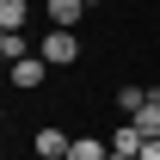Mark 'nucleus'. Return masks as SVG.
<instances>
[{
  "instance_id": "obj_1",
  "label": "nucleus",
  "mask_w": 160,
  "mask_h": 160,
  "mask_svg": "<svg viewBox=\"0 0 160 160\" xmlns=\"http://www.w3.org/2000/svg\"><path fill=\"white\" fill-rule=\"evenodd\" d=\"M37 56L49 62V68H68V62H80V37H74V31H49Z\"/></svg>"
},
{
  "instance_id": "obj_2",
  "label": "nucleus",
  "mask_w": 160,
  "mask_h": 160,
  "mask_svg": "<svg viewBox=\"0 0 160 160\" xmlns=\"http://www.w3.org/2000/svg\"><path fill=\"white\" fill-rule=\"evenodd\" d=\"M129 123H136L142 136H160V92H142V105L129 111Z\"/></svg>"
},
{
  "instance_id": "obj_3",
  "label": "nucleus",
  "mask_w": 160,
  "mask_h": 160,
  "mask_svg": "<svg viewBox=\"0 0 160 160\" xmlns=\"http://www.w3.org/2000/svg\"><path fill=\"white\" fill-rule=\"evenodd\" d=\"M74 136H62V129H37V160H68Z\"/></svg>"
},
{
  "instance_id": "obj_4",
  "label": "nucleus",
  "mask_w": 160,
  "mask_h": 160,
  "mask_svg": "<svg viewBox=\"0 0 160 160\" xmlns=\"http://www.w3.org/2000/svg\"><path fill=\"white\" fill-rule=\"evenodd\" d=\"M80 12H86V0H49V19H56V31H74Z\"/></svg>"
},
{
  "instance_id": "obj_5",
  "label": "nucleus",
  "mask_w": 160,
  "mask_h": 160,
  "mask_svg": "<svg viewBox=\"0 0 160 160\" xmlns=\"http://www.w3.org/2000/svg\"><path fill=\"white\" fill-rule=\"evenodd\" d=\"M142 142H148V136H142L136 123H123V129H111V154H129V160H136V154H142Z\"/></svg>"
},
{
  "instance_id": "obj_6",
  "label": "nucleus",
  "mask_w": 160,
  "mask_h": 160,
  "mask_svg": "<svg viewBox=\"0 0 160 160\" xmlns=\"http://www.w3.org/2000/svg\"><path fill=\"white\" fill-rule=\"evenodd\" d=\"M43 68H49L43 56H25V62H12V86H43Z\"/></svg>"
},
{
  "instance_id": "obj_7",
  "label": "nucleus",
  "mask_w": 160,
  "mask_h": 160,
  "mask_svg": "<svg viewBox=\"0 0 160 160\" xmlns=\"http://www.w3.org/2000/svg\"><path fill=\"white\" fill-rule=\"evenodd\" d=\"M68 160H111V148H105L99 136H74V148H68Z\"/></svg>"
},
{
  "instance_id": "obj_8",
  "label": "nucleus",
  "mask_w": 160,
  "mask_h": 160,
  "mask_svg": "<svg viewBox=\"0 0 160 160\" xmlns=\"http://www.w3.org/2000/svg\"><path fill=\"white\" fill-rule=\"evenodd\" d=\"M25 19H31L25 0H0V31H25Z\"/></svg>"
},
{
  "instance_id": "obj_9",
  "label": "nucleus",
  "mask_w": 160,
  "mask_h": 160,
  "mask_svg": "<svg viewBox=\"0 0 160 160\" xmlns=\"http://www.w3.org/2000/svg\"><path fill=\"white\" fill-rule=\"evenodd\" d=\"M0 56L6 62H25L31 49H25V31H0Z\"/></svg>"
},
{
  "instance_id": "obj_10",
  "label": "nucleus",
  "mask_w": 160,
  "mask_h": 160,
  "mask_svg": "<svg viewBox=\"0 0 160 160\" xmlns=\"http://www.w3.org/2000/svg\"><path fill=\"white\" fill-rule=\"evenodd\" d=\"M136 160H160V136H148V142H142V154Z\"/></svg>"
},
{
  "instance_id": "obj_11",
  "label": "nucleus",
  "mask_w": 160,
  "mask_h": 160,
  "mask_svg": "<svg viewBox=\"0 0 160 160\" xmlns=\"http://www.w3.org/2000/svg\"><path fill=\"white\" fill-rule=\"evenodd\" d=\"M86 6H105V0H86Z\"/></svg>"
},
{
  "instance_id": "obj_12",
  "label": "nucleus",
  "mask_w": 160,
  "mask_h": 160,
  "mask_svg": "<svg viewBox=\"0 0 160 160\" xmlns=\"http://www.w3.org/2000/svg\"><path fill=\"white\" fill-rule=\"evenodd\" d=\"M111 160H129V154H111Z\"/></svg>"
}]
</instances>
